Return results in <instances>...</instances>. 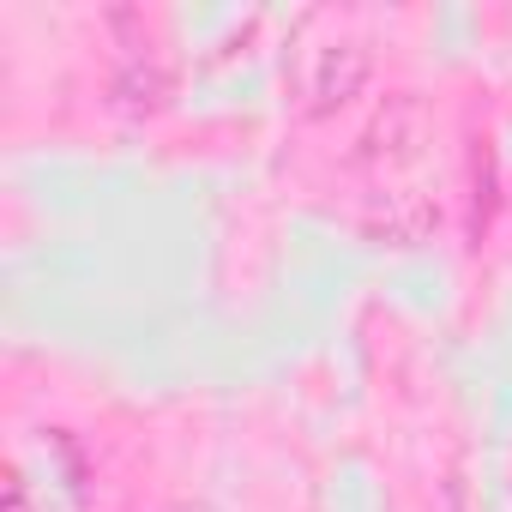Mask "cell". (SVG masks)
I'll return each mask as SVG.
<instances>
[{
    "instance_id": "cell-1",
    "label": "cell",
    "mask_w": 512,
    "mask_h": 512,
    "mask_svg": "<svg viewBox=\"0 0 512 512\" xmlns=\"http://www.w3.org/2000/svg\"><path fill=\"white\" fill-rule=\"evenodd\" d=\"M368 79V49L350 43V37H326V43H308L296 49V67H290V91H296V109L302 115H332L344 109Z\"/></svg>"
},
{
    "instance_id": "cell-2",
    "label": "cell",
    "mask_w": 512,
    "mask_h": 512,
    "mask_svg": "<svg viewBox=\"0 0 512 512\" xmlns=\"http://www.w3.org/2000/svg\"><path fill=\"white\" fill-rule=\"evenodd\" d=\"M422 103L416 97H386V109L374 115V127L362 133V157H386V163H404L416 145H422Z\"/></svg>"
},
{
    "instance_id": "cell-3",
    "label": "cell",
    "mask_w": 512,
    "mask_h": 512,
    "mask_svg": "<svg viewBox=\"0 0 512 512\" xmlns=\"http://www.w3.org/2000/svg\"><path fill=\"white\" fill-rule=\"evenodd\" d=\"M7 512H31V482H25V470L7 476Z\"/></svg>"
}]
</instances>
